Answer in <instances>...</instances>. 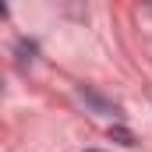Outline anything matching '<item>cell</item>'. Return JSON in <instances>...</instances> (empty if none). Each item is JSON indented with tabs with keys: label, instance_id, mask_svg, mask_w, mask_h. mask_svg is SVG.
<instances>
[{
	"label": "cell",
	"instance_id": "obj_1",
	"mask_svg": "<svg viewBox=\"0 0 152 152\" xmlns=\"http://www.w3.org/2000/svg\"><path fill=\"white\" fill-rule=\"evenodd\" d=\"M113 138H120V145H134V138H131L127 131H120V127H117V131H113Z\"/></svg>",
	"mask_w": 152,
	"mask_h": 152
}]
</instances>
